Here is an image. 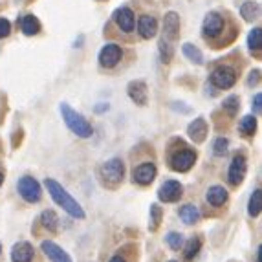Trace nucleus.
Instances as JSON below:
<instances>
[{
  "mask_svg": "<svg viewBox=\"0 0 262 262\" xmlns=\"http://www.w3.org/2000/svg\"><path fill=\"white\" fill-rule=\"evenodd\" d=\"M206 200H207V204H211L213 207H222V206H226L227 200H229V192H227V189H224L222 185H213V187L207 189Z\"/></svg>",
  "mask_w": 262,
  "mask_h": 262,
  "instance_id": "nucleus-19",
  "label": "nucleus"
},
{
  "mask_svg": "<svg viewBox=\"0 0 262 262\" xmlns=\"http://www.w3.org/2000/svg\"><path fill=\"white\" fill-rule=\"evenodd\" d=\"M4 184V172H2V170H0V185Z\"/></svg>",
  "mask_w": 262,
  "mask_h": 262,
  "instance_id": "nucleus-39",
  "label": "nucleus"
},
{
  "mask_svg": "<svg viewBox=\"0 0 262 262\" xmlns=\"http://www.w3.org/2000/svg\"><path fill=\"white\" fill-rule=\"evenodd\" d=\"M253 112L255 114L262 112V94H257V96L253 97Z\"/></svg>",
  "mask_w": 262,
  "mask_h": 262,
  "instance_id": "nucleus-36",
  "label": "nucleus"
},
{
  "mask_svg": "<svg viewBox=\"0 0 262 262\" xmlns=\"http://www.w3.org/2000/svg\"><path fill=\"white\" fill-rule=\"evenodd\" d=\"M207 132H209V127H207V121L204 118H196L194 121L189 123L187 127V136L194 143H204L207 138Z\"/></svg>",
  "mask_w": 262,
  "mask_h": 262,
  "instance_id": "nucleus-16",
  "label": "nucleus"
},
{
  "mask_svg": "<svg viewBox=\"0 0 262 262\" xmlns=\"http://www.w3.org/2000/svg\"><path fill=\"white\" fill-rule=\"evenodd\" d=\"M182 52H184V55L187 57L191 62H194V64H202V62H204V55H202V52L194 44L185 42L184 46H182Z\"/></svg>",
  "mask_w": 262,
  "mask_h": 262,
  "instance_id": "nucleus-29",
  "label": "nucleus"
},
{
  "mask_svg": "<svg viewBox=\"0 0 262 262\" xmlns=\"http://www.w3.org/2000/svg\"><path fill=\"white\" fill-rule=\"evenodd\" d=\"M258 81H260V70H258V68H255V70L249 74L248 84H249V86H255V84H258Z\"/></svg>",
  "mask_w": 262,
  "mask_h": 262,
  "instance_id": "nucleus-35",
  "label": "nucleus"
},
{
  "mask_svg": "<svg viewBox=\"0 0 262 262\" xmlns=\"http://www.w3.org/2000/svg\"><path fill=\"white\" fill-rule=\"evenodd\" d=\"M238 108H241V99L236 96H229L224 99L222 103V110L229 116V118H235L236 112H238Z\"/></svg>",
  "mask_w": 262,
  "mask_h": 262,
  "instance_id": "nucleus-30",
  "label": "nucleus"
},
{
  "mask_svg": "<svg viewBox=\"0 0 262 262\" xmlns=\"http://www.w3.org/2000/svg\"><path fill=\"white\" fill-rule=\"evenodd\" d=\"M0 251H2V246H0Z\"/></svg>",
  "mask_w": 262,
  "mask_h": 262,
  "instance_id": "nucleus-40",
  "label": "nucleus"
},
{
  "mask_svg": "<svg viewBox=\"0 0 262 262\" xmlns=\"http://www.w3.org/2000/svg\"><path fill=\"white\" fill-rule=\"evenodd\" d=\"M238 132H241L244 138H251L257 132V118L255 116H244L241 119V125H238Z\"/></svg>",
  "mask_w": 262,
  "mask_h": 262,
  "instance_id": "nucleus-26",
  "label": "nucleus"
},
{
  "mask_svg": "<svg viewBox=\"0 0 262 262\" xmlns=\"http://www.w3.org/2000/svg\"><path fill=\"white\" fill-rule=\"evenodd\" d=\"M178 141V149L169 150V167L176 172H187L196 163V152L187 147L182 140Z\"/></svg>",
  "mask_w": 262,
  "mask_h": 262,
  "instance_id": "nucleus-4",
  "label": "nucleus"
},
{
  "mask_svg": "<svg viewBox=\"0 0 262 262\" xmlns=\"http://www.w3.org/2000/svg\"><path fill=\"white\" fill-rule=\"evenodd\" d=\"M156 174H158V169L152 162H143L140 163L138 167H134L132 170V182L138 185H150L156 180Z\"/></svg>",
  "mask_w": 262,
  "mask_h": 262,
  "instance_id": "nucleus-10",
  "label": "nucleus"
},
{
  "mask_svg": "<svg viewBox=\"0 0 262 262\" xmlns=\"http://www.w3.org/2000/svg\"><path fill=\"white\" fill-rule=\"evenodd\" d=\"M33 246L26 241H20L11 248V262H31L33 260Z\"/></svg>",
  "mask_w": 262,
  "mask_h": 262,
  "instance_id": "nucleus-17",
  "label": "nucleus"
},
{
  "mask_svg": "<svg viewBox=\"0 0 262 262\" xmlns=\"http://www.w3.org/2000/svg\"><path fill=\"white\" fill-rule=\"evenodd\" d=\"M138 33L143 39H154L158 33V20L152 15H141L138 20Z\"/></svg>",
  "mask_w": 262,
  "mask_h": 262,
  "instance_id": "nucleus-18",
  "label": "nucleus"
},
{
  "mask_svg": "<svg viewBox=\"0 0 262 262\" xmlns=\"http://www.w3.org/2000/svg\"><path fill=\"white\" fill-rule=\"evenodd\" d=\"M262 211V191L260 189H255L253 194L249 196V204H248V213L249 216L257 219Z\"/></svg>",
  "mask_w": 262,
  "mask_h": 262,
  "instance_id": "nucleus-27",
  "label": "nucleus"
},
{
  "mask_svg": "<svg viewBox=\"0 0 262 262\" xmlns=\"http://www.w3.org/2000/svg\"><path fill=\"white\" fill-rule=\"evenodd\" d=\"M112 20L123 33H132L136 28L134 13H132V9L128 6H121V8L116 9L112 15Z\"/></svg>",
  "mask_w": 262,
  "mask_h": 262,
  "instance_id": "nucleus-11",
  "label": "nucleus"
},
{
  "mask_svg": "<svg viewBox=\"0 0 262 262\" xmlns=\"http://www.w3.org/2000/svg\"><path fill=\"white\" fill-rule=\"evenodd\" d=\"M241 15L246 22L257 20L258 15H260V6H258L257 2H253V0H248V2H244V4L241 6Z\"/></svg>",
  "mask_w": 262,
  "mask_h": 262,
  "instance_id": "nucleus-24",
  "label": "nucleus"
},
{
  "mask_svg": "<svg viewBox=\"0 0 262 262\" xmlns=\"http://www.w3.org/2000/svg\"><path fill=\"white\" fill-rule=\"evenodd\" d=\"M44 185H46V189H48L52 200L55 202L59 207H62L66 213L70 214L72 219L83 220L84 216H86V213H84V209L81 207V204H79V202L75 200V198L72 196L70 192L66 191V189L62 187V185L59 184L57 180L46 178V180H44Z\"/></svg>",
  "mask_w": 262,
  "mask_h": 262,
  "instance_id": "nucleus-1",
  "label": "nucleus"
},
{
  "mask_svg": "<svg viewBox=\"0 0 262 262\" xmlns=\"http://www.w3.org/2000/svg\"><path fill=\"white\" fill-rule=\"evenodd\" d=\"M178 214H180V220L184 224H187V226H192V224H196L198 220H200V211H198L196 206H192V204L182 206Z\"/></svg>",
  "mask_w": 262,
  "mask_h": 262,
  "instance_id": "nucleus-21",
  "label": "nucleus"
},
{
  "mask_svg": "<svg viewBox=\"0 0 262 262\" xmlns=\"http://www.w3.org/2000/svg\"><path fill=\"white\" fill-rule=\"evenodd\" d=\"M123 59V50L118 44H106L99 52V64L103 68H116Z\"/></svg>",
  "mask_w": 262,
  "mask_h": 262,
  "instance_id": "nucleus-13",
  "label": "nucleus"
},
{
  "mask_svg": "<svg viewBox=\"0 0 262 262\" xmlns=\"http://www.w3.org/2000/svg\"><path fill=\"white\" fill-rule=\"evenodd\" d=\"M165 242H167V246H169V248L172 249V251H180L185 241H184V235H182V233L170 231V233H167Z\"/></svg>",
  "mask_w": 262,
  "mask_h": 262,
  "instance_id": "nucleus-32",
  "label": "nucleus"
},
{
  "mask_svg": "<svg viewBox=\"0 0 262 262\" xmlns=\"http://www.w3.org/2000/svg\"><path fill=\"white\" fill-rule=\"evenodd\" d=\"M255 262H260V246H258L257 251H255Z\"/></svg>",
  "mask_w": 262,
  "mask_h": 262,
  "instance_id": "nucleus-38",
  "label": "nucleus"
},
{
  "mask_svg": "<svg viewBox=\"0 0 262 262\" xmlns=\"http://www.w3.org/2000/svg\"><path fill=\"white\" fill-rule=\"evenodd\" d=\"M158 48H160V59H162V62L163 64H169V62L172 61V53H174L172 42L162 39L160 40V44H158Z\"/></svg>",
  "mask_w": 262,
  "mask_h": 262,
  "instance_id": "nucleus-31",
  "label": "nucleus"
},
{
  "mask_svg": "<svg viewBox=\"0 0 262 262\" xmlns=\"http://www.w3.org/2000/svg\"><path fill=\"white\" fill-rule=\"evenodd\" d=\"M20 28H22V31H24V35L33 37L40 31V20L35 15H26V17L22 18Z\"/></svg>",
  "mask_w": 262,
  "mask_h": 262,
  "instance_id": "nucleus-23",
  "label": "nucleus"
},
{
  "mask_svg": "<svg viewBox=\"0 0 262 262\" xmlns=\"http://www.w3.org/2000/svg\"><path fill=\"white\" fill-rule=\"evenodd\" d=\"M127 94L132 99V103H136L138 106H147V103H149V88H147V83L143 79L130 81L127 86Z\"/></svg>",
  "mask_w": 262,
  "mask_h": 262,
  "instance_id": "nucleus-12",
  "label": "nucleus"
},
{
  "mask_svg": "<svg viewBox=\"0 0 262 262\" xmlns=\"http://www.w3.org/2000/svg\"><path fill=\"white\" fill-rule=\"evenodd\" d=\"M236 77H238V74H236V70L233 68V66H216L213 72H211V84H213L214 88H219V90H229V88L235 86L236 83Z\"/></svg>",
  "mask_w": 262,
  "mask_h": 262,
  "instance_id": "nucleus-6",
  "label": "nucleus"
},
{
  "mask_svg": "<svg viewBox=\"0 0 262 262\" xmlns=\"http://www.w3.org/2000/svg\"><path fill=\"white\" fill-rule=\"evenodd\" d=\"M40 249H42V253L52 262H72L70 255L53 241H42L40 242Z\"/></svg>",
  "mask_w": 262,
  "mask_h": 262,
  "instance_id": "nucleus-15",
  "label": "nucleus"
},
{
  "mask_svg": "<svg viewBox=\"0 0 262 262\" xmlns=\"http://www.w3.org/2000/svg\"><path fill=\"white\" fill-rule=\"evenodd\" d=\"M180 37V15L176 11H169L163 17V39L174 42Z\"/></svg>",
  "mask_w": 262,
  "mask_h": 262,
  "instance_id": "nucleus-14",
  "label": "nucleus"
},
{
  "mask_svg": "<svg viewBox=\"0 0 262 262\" xmlns=\"http://www.w3.org/2000/svg\"><path fill=\"white\" fill-rule=\"evenodd\" d=\"M99 180L106 189H118L125 180V163L121 158H112L99 167Z\"/></svg>",
  "mask_w": 262,
  "mask_h": 262,
  "instance_id": "nucleus-3",
  "label": "nucleus"
},
{
  "mask_svg": "<svg viewBox=\"0 0 262 262\" xmlns=\"http://www.w3.org/2000/svg\"><path fill=\"white\" fill-rule=\"evenodd\" d=\"M11 33V24H9L8 18H0V40L6 39V37Z\"/></svg>",
  "mask_w": 262,
  "mask_h": 262,
  "instance_id": "nucleus-34",
  "label": "nucleus"
},
{
  "mask_svg": "<svg viewBox=\"0 0 262 262\" xmlns=\"http://www.w3.org/2000/svg\"><path fill=\"white\" fill-rule=\"evenodd\" d=\"M182 196H184V185L180 184L178 180H167L162 184V187L158 189V198L165 204H174Z\"/></svg>",
  "mask_w": 262,
  "mask_h": 262,
  "instance_id": "nucleus-9",
  "label": "nucleus"
},
{
  "mask_svg": "<svg viewBox=\"0 0 262 262\" xmlns=\"http://www.w3.org/2000/svg\"><path fill=\"white\" fill-rule=\"evenodd\" d=\"M39 222H40V226H42L48 233H52V235L59 233V216H57L55 211H52V209L42 211Z\"/></svg>",
  "mask_w": 262,
  "mask_h": 262,
  "instance_id": "nucleus-20",
  "label": "nucleus"
},
{
  "mask_svg": "<svg viewBox=\"0 0 262 262\" xmlns=\"http://www.w3.org/2000/svg\"><path fill=\"white\" fill-rule=\"evenodd\" d=\"M246 172H248V162H246L244 154H236L233 156L229 169H227V182L231 187H238L244 182Z\"/></svg>",
  "mask_w": 262,
  "mask_h": 262,
  "instance_id": "nucleus-8",
  "label": "nucleus"
},
{
  "mask_svg": "<svg viewBox=\"0 0 262 262\" xmlns=\"http://www.w3.org/2000/svg\"><path fill=\"white\" fill-rule=\"evenodd\" d=\"M224 30H226V17L219 11H209L202 24V35L207 40V44L222 37Z\"/></svg>",
  "mask_w": 262,
  "mask_h": 262,
  "instance_id": "nucleus-5",
  "label": "nucleus"
},
{
  "mask_svg": "<svg viewBox=\"0 0 262 262\" xmlns=\"http://www.w3.org/2000/svg\"><path fill=\"white\" fill-rule=\"evenodd\" d=\"M169 262H176V260H169Z\"/></svg>",
  "mask_w": 262,
  "mask_h": 262,
  "instance_id": "nucleus-41",
  "label": "nucleus"
},
{
  "mask_svg": "<svg viewBox=\"0 0 262 262\" xmlns=\"http://www.w3.org/2000/svg\"><path fill=\"white\" fill-rule=\"evenodd\" d=\"M18 194L22 196V200L28 204H39L42 198V189H40L39 182L33 176H22L17 184Z\"/></svg>",
  "mask_w": 262,
  "mask_h": 262,
  "instance_id": "nucleus-7",
  "label": "nucleus"
},
{
  "mask_svg": "<svg viewBox=\"0 0 262 262\" xmlns=\"http://www.w3.org/2000/svg\"><path fill=\"white\" fill-rule=\"evenodd\" d=\"M182 248H184L185 262H192V260H194V257L200 253L202 238H200V236H192V238H189L187 242H184V246H182Z\"/></svg>",
  "mask_w": 262,
  "mask_h": 262,
  "instance_id": "nucleus-22",
  "label": "nucleus"
},
{
  "mask_svg": "<svg viewBox=\"0 0 262 262\" xmlns=\"http://www.w3.org/2000/svg\"><path fill=\"white\" fill-rule=\"evenodd\" d=\"M248 48L251 50V53H255L257 57H260V52H262V30L258 26L249 31Z\"/></svg>",
  "mask_w": 262,
  "mask_h": 262,
  "instance_id": "nucleus-25",
  "label": "nucleus"
},
{
  "mask_svg": "<svg viewBox=\"0 0 262 262\" xmlns=\"http://www.w3.org/2000/svg\"><path fill=\"white\" fill-rule=\"evenodd\" d=\"M108 262H128L127 258H125V255H121V253H116L112 258H110Z\"/></svg>",
  "mask_w": 262,
  "mask_h": 262,
  "instance_id": "nucleus-37",
  "label": "nucleus"
},
{
  "mask_svg": "<svg viewBox=\"0 0 262 262\" xmlns=\"http://www.w3.org/2000/svg\"><path fill=\"white\" fill-rule=\"evenodd\" d=\"M227 149H229V141L226 138H216L213 143V152L214 156H226Z\"/></svg>",
  "mask_w": 262,
  "mask_h": 262,
  "instance_id": "nucleus-33",
  "label": "nucleus"
},
{
  "mask_svg": "<svg viewBox=\"0 0 262 262\" xmlns=\"http://www.w3.org/2000/svg\"><path fill=\"white\" fill-rule=\"evenodd\" d=\"M61 116H62V119H64L66 127L70 128L77 138H83V140L92 138L94 128H92V125H90V121L84 118L83 114H79L77 110L72 108L68 103H61Z\"/></svg>",
  "mask_w": 262,
  "mask_h": 262,
  "instance_id": "nucleus-2",
  "label": "nucleus"
},
{
  "mask_svg": "<svg viewBox=\"0 0 262 262\" xmlns=\"http://www.w3.org/2000/svg\"><path fill=\"white\" fill-rule=\"evenodd\" d=\"M162 220H163V209L160 204H152L150 206V219H149V229L150 231H158L160 226H162Z\"/></svg>",
  "mask_w": 262,
  "mask_h": 262,
  "instance_id": "nucleus-28",
  "label": "nucleus"
}]
</instances>
